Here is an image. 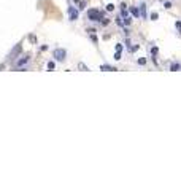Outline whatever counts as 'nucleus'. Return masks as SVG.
<instances>
[{
    "mask_svg": "<svg viewBox=\"0 0 181 191\" xmlns=\"http://www.w3.org/2000/svg\"><path fill=\"white\" fill-rule=\"evenodd\" d=\"M88 18H89V21H100V19H103L102 13H100V11H97V10H89Z\"/></svg>",
    "mask_w": 181,
    "mask_h": 191,
    "instance_id": "nucleus-1",
    "label": "nucleus"
},
{
    "mask_svg": "<svg viewBox=\"0 0 181 191\" xmlns=\"http://www.w3.org/2000/svg\"><path fill=\"white\" fill-rule=\"evenodd\" d=\"M54 57H56L59 62H64L65 57H67V51L62 50V48H57V50H54Z\"/></svg>",
    "mask_w": 181,
    "mask_h": 191,
    "instance_id": "nucleus-2",
    "label": "nucleus"
},
{
    "mask_svg": "<svg viewBox=\"0 0 181 191\" xmlns=\"http://www.w3.org/2000/svg\"><path fill=\"white\" fill-rule=\"evenodd\" d=\"M69 16H70L72 21H76V19H78V11H76L73 6H70V8H69Z\"/></svg>",
    "mask_w": 181,
    "mask_h": 191,
    "instance_id": "nucleus-3",
    "label": "nucleus"
},
{
    "mask_svg": "<svg viewBox=\"0 0 181 191\" xmlns=\"http://www.w3.org/2000/svg\"><path fill=\"white\" fill-rule=\"evenodd\" d=\"M29 62V56H24L21 61H18L16 64H14V69H18V67H22V65H26Z\"/></svg>",
    "mask_w": 181,
    "mask_h": 191,
    "instance_id": "nucleus-4",
    "label": "nucleus"
},
{
    "mask_svg": "<svg viewBox=\"0 0 181 191\" xmlns=\"http://www.w3.org/2000/svg\"><path fill=\"white\" fill-rule=\"evenodd\" d=\"M100 70H105V72H108V70H110V72H116L118 69H114V67H111V65H102Z\"/></svg>",
    "mask_w": 181,
    "mask_h": 191,
    "instance_id": "nucleus-5",
    "label": "nucleus"
},
{
    "mask_svg": "<svg viewBox=\"0 0 181 191\" xmlns=\"http://www.w3.org/2000/svg\"><path fill=\"white\" fill-rule=\"evenodd\" d=\"M178 69H179V64H176V62H173V64L170 65V70H173V72H176Z\"/></svg>",
    "mask_w": 181,
    "mask_h": 191,
    "instance_id": "nucleus-6",
    "label": "nucleus"
},
{
    "mask_svg": "<svg viewBox=\"0 0 181 191\" xmlns=\"http://www.w3.org/2000/svg\"><path fill=\"white\" fill-rule=\"evenodd\" d=\"M78 69H80V70H86V72H88V67H86L84 64H81V62L78 64Z\"/></svg>",
    "mask_w": 181,
    "mask_h": 191,
    "instance_id": "nucleus-7",
    "label": "nucleus"
},
{
    "mask_svg": "<svg viewBox=\"0 0 181 191\" xmlns=\"http://www.w3.org/2000/svg\"><path fill=\"white\" fill-rule=\"evenodd\" d=\"M132 14H133V16H140V11H138L137 8H132Z\"/></svg>",
    "mask_w": 181,
    "mask_h": 191,
    "instance_id": "nucleus-8",
    "label": "nucleus"
},
{
    "mask_svg": "<svg viewBox=\"0 0 181 191\" xmlns=\"http://www.w3.org/2000/svg\"><path fill=\"white\" fill-rule=\"evenodd\" d=\"M54 62H48V69H49V70H54Z\"/></svg>",
    "mask_w": 181,
    "mask_h": 191,
    "instance_id": "nucleus-9",
    "label": "nucleus"
},
{
    "mask_svg": "<svg viewBox=\"0 0 181 191\" xmlns=\"http://www.w3.org/2000/svg\"><path fill=\"white\" fill-rule=\"evenodd\" d=\"M107 10H108V11H113V10H114V5H113V3H108V5H107Z\"/></svg>",
    "mask_w": 181,
    "mask_h": 191,
    "instance_id": "nucleus-10",
    "label": "nucleus"
},
{
    "mask_svg": "<svg viewBox=\"0 0 181 191\" xmlns=\"http://www.w3.org/2000/svg\"><path fill=\"white\" fill-rule=\"evenodd\" d=\"M138 64L140 65H145L146 64V59H145V57H141V59H138Z\"/></svg>",
    "mask_w": 181,
    "mask_h": 191,
    "instance_id": "nucleus-11",
    "label": "nucleus"
},
{
    "mask_svg": "<svg viewBox=\"0 0 181 191\" xmlns=\"http://www.w3.org/2000/svg\"><path fill=\"white\" fill-rule=\"evenodd\" d=\"M114 59H116V61L121 59V53H119V51H116V54H114Z\"/></svg>",
    "mask_w": 181,
    "mask_h": 191,
    "instance_id": "nucleus-12",
    "label": "nucleus"
},
{
    "mask_svg": "<svg viewBox=\"0 0 181 191\" xmlns=\"http://www.w3.org/2000/svg\"><path fill=\"white\" fill-rule=\"evenodd\" d=\"M157 51H159V50H157V48H156V46H154V48H152V50H151V53H152V56H156V54H157Z\"/></svg>",
    "mask_w": 181,
    "mask_h": 191,
    "instance_id": "nucleus-13",
    "label": "nucleus"
},
{
    "mask_svg": "<svg viewBox=\"0 0 181 191\" xmlns=\"http://www.w3.org/2000/svg\"><path fill=\"white\" fill-rule=\"evenodd\" d=\"M124 22H126V24H127V26H129V24H130V22H132V21H130V18H124Z\"/></svg>",
    "mask_w": 181,
    "mask_h": 191,
    "instance_id": "nucleus-14",
    "label": "nucleus"
},
{
    "mask_svg": "<svg viewBox=\"0 0 181 191\" xmlns=\"http://www.w3.org/2000/svg\"><path fill=\"white\" fill-rule=\"evenodd\" d=\"M164 6H165V8H171V6H173V5H171L170 2H165V3H164Z\"/></svg>",
    "mask_w": 181,
    "mask_h": 191,
    "instance_id": "nucleus-15",
    "label": "nucleus"
},
{
    "mask_svg": "<svg viewBox=\"0 0 181 191\" xmlns=\"http://www.w3.org/2000/svg\"><path fill=\"white\" fill-rule=\"evenodd\" d=\"M151 19H157V13H151Z\"/></svg>",
    "mask_w": 181,
    "mask_h": 191,
    "instance_id": "nucleus-16",
    "label": "nucleus"
},
{
    "mask_svg": "<svg viewBox=\"0 0 181 191\" xmlns=\"http://www.w3.org/2000/svg\"><path fill=\"white\" fill-rule=\"evenodd\" d=\"M121 50H122V45H121V43L116 45V51H121Z\"/></svg>",
    "mask_w": 181,
    "mask_h": 191,
    "instance_id": "nucleus-17",
    "label": "nucleus"
},
{
    "mask_svg": "<svg viewBox=\"0 0 181 191\" xmlns=\"http://www.w3.org/2000/svg\"><path fill=\"white\" fill-rule=\"evenodd\" d=\"M84 6H86V3H84V2H81V3H80V10H83Z\"/></svg>",
    "mask_w": 181,
    "mask_h": 191,
    "instance_id": "nucleus-18",
    "label": "nucleus"
},
{
    "mask_svg": "<svg viewBox=\"0 0 181 191\" xmlns=\"http://www.w3.org/2000/svg\"><path fill=\"white\" fill-rule=\"evenodd\" d=\"M176 27H178V29H181V21H178V22H176Z\"/></svg>",
    "mask_w": 181,
    "mask_h": 191,
    "instance_id": "nucleus-19",
    "label": "nucleus"
}]
</instances>
